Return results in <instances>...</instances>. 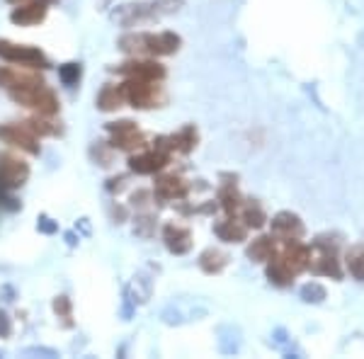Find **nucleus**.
I'll return each instance as SVG.
<instances>
[{
  "label": "nucleus",
  "instance_id": "nucleus-25",
  "mask_svg": "<svg viewBox=\"0 0 364 359\" xmlns=\"http://www.w3.org/2000/svg\"><path fill=\"white\" fill-rule=\"evenodd\" d=\"M238 216H240V221H243L248 228H262L267 223L265 209H262L257 202H248V199L243 202V207H240Z\"/></svg>",
  "mask_w": 364,
  "mask_h": 359
},
{
  "label": "nucleus",
  "instance_id": "nucleus-12",
  "mask_svg": "<svg viewBox=\"0 0 364 359\" xmlns=\"http://www.w3.org/2000/svg\"><path fill=\"white\" fill-rule=\"evenodd\" d=\"M46 80L37 73L34 68L20 70V68H10V66H0V87L5 92H20V90H29V87L44 85Z\"/></svg>",
  "mask_w": 364,
  "mask_h": 359
},
{
  "label": "nucleus",
  "instance_id": "nucleus-32",
  "mask_svg": "<svg viewBox=\"0 0 364 359\" xmlns=\"http://www.w3.org/2000/svg\"><path fill=\"white\" fill-rule=\"evenodd\" d=\"M124 187H127V175H119V178H112V180L107 182V190L112 192V194L114 192H122Z\"/></svg>",
  "mask_w": 364,
  "mask_h": 359
},
{
  "label": "nucleus",
  "instance_id": "nucleus-16",
  "mask_svg": "<svg viewBox=\"0 0 364 359\" xmlns=\"http://www.w3.org/2000/svg\"><path fill=\"white\" fill-rule=\"evenodd\" d=\"M192 231L180 223H166L163 226V243L173 255H187L192 250Z\"/></svg>",
  "mask_w": 364,
  "mask_h": 359
},
{
  "label": "nucleus",
  "instance_id": "nucleus-13",
  "mask_svg": "<svg viewBox=\"0 0 364 359\" xmlns=\"http://www.w3.org/2000/svg\"><path fill=\"white\" fill-rule=\"evenodd\" d=\"M197 141H199V132L195 124H187L182 127L180 132L170 134V136H158L156 139V149L166 151V153H182V156H187V153H192L197 149Z\"/></svg>",
  "mask_w": 364,
  "mask_h": 359
},
{
  "label": "nucleus",
  "instance_id": "nucleus-34",
  "mask_svg": "<svg viewBox=\"0 0 364 359\" xmlns=\"http://www.w3.org/2000/svg\"><path fill=\"white\" fill-rule=\"evenodd\" d=\"M49 219H46V216H42V221H39V228H42V231H46V233H51V231H56V226L54 223H46Z\"/></svg>",
  "mask_w": 364,
  "mask_h": 359
},
{
  "label": "nucleus",
  "instance_id": "nucleus-8",
  "mask_svg": "<svg viewBox=\"0 0 364 359\" xmlns=\"http://www.w3.org/2000/svg\"><path fill=\"white\" fill-rule=\"evenodd\" d=\"M29 180V163L13 153H0V197L5 192L20 190Z\"/></svg>",
  "mask_w": 364,
  "mask_h": 359
},
{
  "label": "nucleus",
  "instance_id": "nucleus-10",
  "mask_svg": "<svg viewBox=\"0 0 364 359\" xmlns=\"http://www.w3.org/2000/svg\"><path fill=\"white\" fill-rule=\"evenodd\" d=\"M122 78H139V80H166L168 70L163 63H158L156 58H146V56H132L129 61H124L122 66L114 68Z\"/></svg>",
  "mask_w": 364,
  "mask_h": 359
},
{
  "label": "nucleus",
  "instance_id": "nucleus-11",
  "mask_svg": "<svg viewBox=\"0 0 364 359\" xmlns=\"http://www.w3.org/2000/svg\"><path fill=\"white\" fill-rule=\"evenodd\" d=\"M170 163V153L161 149H141L129 156V170L136 175H158Z\"/></svg>",
  "mask_w": 364,
  "mask_h": 359
},
{
  "label": "nucleus",
  "instance_id": "nucleus-24",
  "mask_svg": "<svg viewBox=\"0 0 364 359\" xmlns=\"http://www.w3.org/2000/svg\"><path fill=\"white\" fill-rule=\"evenodd\" d=\"M25 127L39 139H42V136H56V134L61 132V127L54 122V117H44V114L29 117V119H25Z\"/></svg>",
  "mask_w": 364,
  "mask_h": 359
},
{
  "label": "nucleus",
  "instance_id": "nucleus-20",
  "mask_svg": "<svg viewBox=\"0 0 364 359\" xmlns=\"http://www.w3.org/2000/svg\"><path fill=\"white\" fill-rule=\"evenodd\" d=\"M228 260H231V257H228L224 250H219V248H207V250L202 252V255H199L197 264H199V269H202V272H207V274H219V272H224V269H226Z\"/></svg>",
  "mask_w": 364,
  "mask_h": 359
},
{
  "label": "nucleus",
  "instance_id": "nucleus-6",
  "mask_svg": "<svg viewBox=\"0 0 364 359\" xmlns=\"http://www.w3.org/2000/svg\"><path fill=\"white\" fill-rule=\"evenodd\" d=\"M10 97L15 100L17 105L32 109L34 114H44V117H56L61 112V100L49 85H37L29 87V90H20V92H10Z\"/></svg>",
  "mask_w": 364,
  "mask_h": 359
},
{
  "label": "nucleus",
  "instance_id": "nucleus-9",
  "mask_svg": "<svg viewBox=\"0 0 364 359\" xmlns=\"http://www.w3.org/2000/svg\"><path fill=\"white\" fill-rule=\"evenodd\" d=\"M0 141L13 149L29 153V156H39L42 146H39V136H34L32 132L25 127V122H8V124H0Z\"/></svg>",
  "mask_w": 364,
  "mask_h": 359
},
{
  "label": "nucleus",
  "instance_id": "nucleus-1",
  "mask_svg": "<svg viewBox=\"0 0 364 359\" xmlns=\"http://www.w3.org/2000/svg\"><path fill=\"white\" fill-rule=\"evenodd\" d=\"M119 49L129 56L161 58L180 51L182 37L175 32H127L119 37Z\"/></svg>",
  "mask_w": 364,
  "mask_h": 359
},
{
  "label": "nucleus",
  "instance_id": "nucleus-26",
  "mask_svg": "<svg viewBox=\"0 0 364 359\" xmlns=\"http://www.w3.org/2000/svg\"><path fill=\"white\" fill-rule=\"evenodd\" d=\"M345 269L355 277V279L364 282V245H352L345 252Z\"/></svg>",
  "mask_w": 364,
  "mask_h": 359
},
{
  "label": "nucleus",
  "instance_id": "nucleus-29",
  "mask_svg": "<svg viewBox=\"0 0 364 359\" xmlns=\"http://www.w3.org/2000/svg\"><path fill=\"white\" fill-rule=\"evenodd\" d=\"M54 314L61 318L63 326H73V306H70V299L68 296H56L54 299Z\"/></svg>",
  "mask_w": 364,
  "mask_h": 359
},
{
  "label": "nucleus",
  "instance_id": "nucleus-3",
  "mask_svg": "<svg viewBox=\"0 0 364 359\" xmlns=\"http://www.w3.org/2000/svg\"><path fill=\"white\" fill-rule=\"evenodd\" d=\"M122 95L124 102L132 105L134 109H156L166 105V90H163L161 80H139V78H124Z\"/></svg>",
  "mask_w": 364,
  "mask_h": 359
},
{
  "label": "nucleus",
  "instance_id": "nucleus-27",
  "mask_svg": "<svg viewBox=\"0 0 364 359\" xmlns=\"http://www.w3.org/2000/svg\"><path fill=\"white\" fill-rule=\"evenodd\" d=\"M80 75H83V68H80V63H75V61L58 66V78H61V83H63V85H68V87L78 85Z\"/></svg>",
  "mask_w": 364,
  "mask_h": 359
},
{
  "label": "nucleus",
  "instance_id": "nucleus-18",
  "mask_svg": "<svg viewBox=\"0 0 364 359\" xmlns=\"http://www.w3.org/2000/svg\"><path fill=\"white\" fill-rule=\"evenodd\" d=\"M248 231L250 228L240 221V216H226L224 221L214 223V233L219 235V240L224 243H243L248 238Z\"/></svg>",
  "mask_w": 364,
  "mask_h": 359
},
{
  "label": "nucleus",
  "instance_id": "nucleus-21",
  "mask_svg": "<svg viewBox=\"0 0 364 359\" xmlns=\"http://www.w3.org/2000/svg\"><path fill=\"white\" fill-rule=\"evenodd\" d=\"M219 202H221V209L226 211L228 216H238L240 207H243V194L238 192L236 182H226L224 187L219 190Z\"/></svg>",
  "mask_w": 364,
  "mask_h": 359
},
{
  "label": "nucleus",
  "instance_id": "nucleus-17",
  "mask_svg": "<svg viewBox=\"0 0 364 359\" xmlns=\"http://www.w3.org/2000/svg\"><path fill=\"white\" fill-rule=\"evenodd\" d=\"M46 15H49L46 3H25L15 5V10L10 13V22L17 27H37L46 20Z\"/></svg>",
  "mask_w": 364,
  "mask_h": 359
},
{
  "label": "nucleus",
  "instance_id": "nucleus-35",
  "mask_svg": "<svg viewBox=\"0 0 364 359\" xmlns=\"http://www.w3.org/2000/svg\"><path fill=\"white\" fill-rule=\"evenodd\" d=\"M109 3H112V0H97L100 10H105V8H107V5H109Z\"/></svg>",
  "mask_w": 364,
  "mask_h": 359
},
{
  "label": "nucleus",
  "instance_id": "nucleus-14",
  "mask_svg": "<svg viewBox=\"0 0 364 359\" xmlns=\"http://www.w3.org/2000/svg\"><path fill=\"white\" fill-rule=\"evenodd\" d=\"M269 226H272V235L277 238V243L301 240L304 231H306V228H304V221L299 219L296 214H291V211H279V214L269 221Z\"/></svg>",
  "mask_w": 364,
  "mask_h": 359
},
{
  "label": "nucleus",
  "instance_id": "nucleus-28",
  "mask_svg": "<svg viewBox=\"0 0 364 359\" xmlns=\"http://www.w3.org/2000/svg\"><path fill=\"white\" fill-rule=\"evenodd\" d=\"M301 299L306 304H321L326 299V286L318 282H309L306 286H301Z\"/></svg>",
  "mask_w": 364,
  "mask_h": 359
},
{
  "label": "nucleus",
  "instance_id": "nucleus-4",
  "mask_svg": "<svg viewBox=\"0 0 364 359\" xmlns=\"http://www.w3.org/2000/svg\"><path fill=\"white\" fill-rule=\"evenodd\" d=\"M0 58L13 63V66L34 68V70H46L51 66L49 56H46L39 46L17 44V42H10V39H0Z\"/></svg>",
  "mask_w": 364,
  "mask_h": 359
},
{
  "label": "nucleus",
  "instance_id": "nucleus-22",
  "mask_svg": "<svg viewBox=\"0 0 364 359\" xmlns=\"http://www.w3.org/2000/svg\"><path fill=\"white\" fill-rule=\"evenodd\" d=\"M95 105H97L100 112H117V109L122 107V105H124V95H122V87L107 83V85L102 87V90H100Z\"/></svg>",
  "mask_w": 364,
  "mask_h": 359
},
{
  "label": "nucleus",
  "instance_id": "nucleus-5",
  "mask_svg": "<svg viewBox=\"0 0 364 359\" xmlns=\"http://www.w3.org/2000/svg\"><path fill=\"white\" fill-rule=\"evenodd\" d=\"M309 269L314 274L340 279V277H343V264H340L338 245L336 243L331 245L323 235L316 238L314 245L309 248Z\"/></svg>",
  "mask_w": 364,
  "mask_h": 359
},
{
  "label": "nucleus",
  "instance_id": "nucleus-31",
  "mask_svg": "<svg viewBox=\"0 0 364 359\" xmlns=\"http://www.w3.org/2000/svg\"><path fill=\"white\" fill-rule=\"evenodd\" d=\"M13 335V321L5 311H0V338H10Z\"/></svg>",
  "mask_w": 364,
  "mask_h": 359
},
{
  "label": "nucleus",
  "instance_id": "nucleus-30",
  "mask_svg": "<svg viewBox=\"0 0 364 359\" xmlns=\"http://www.w3.org/2000/svg\"><path fill=\"white\" fill-rule=\"evenodd\" d=\"M151 199H154V192H149V190H139V192L132 197V204H134V207H136V209H149Z\"/></svg>",
  "mask_w": 364,
  "mask_h": 359
},
{
  "label": "nucleus",
  "instance_id": "nucleus-33",
  "mask_svg": "<svg viewBox=\"0 0 364 359\" xmlns=\"http://www.w3.org/2000/svg\"><path fill=\"white\" fill-rule=\"evenodd\" d=\"M10 5H25V3H46V5H54L56 0H8Z\"/></svg>",
  "mask_w": 364,
  "mask_h": 359
},
{
  "label": "nucleus",
  "instance_id": "nucleus-19",
  "mask_svg": "<svg viewBox=\"0 0 364 359\" xmlns=\"http://www.w3.org/2000/svg\"><path fill=\"white\" fill-rule=\"evenodd\" d=\"M277 250H279L277 238L269 233V235H257V238L248 245L245 255H248L252 262H267V260H272V257L277 255Z\"/></svg>",
  "mask_w": 364,
  "mask_h": 359
},
{
  "label": "nucleus",
  "instance_id": "nucleus-2",
  "mask_svg": "<svg viewBox=\"0 0 364 359\" xmlns=\"http://www.w3.org/2000/svg\"><path fill=\"white\" fill-rule=\"evenodd\" d=\"M182 0H149V3H127L112 13V20L119 27L134 29L141 25H151V22L161 20L175 10H180Z\"/></svg>",
  "mask_w": 364,
  "mask_h": 359
},
{
  "label": "nucleus",
  "instance_id": "nucleus-23",
  "mask_svg": "<svg viewBox=\"0 0 364 359\" xmlns=\"http://www.w3.org/2000/svg\"><path fill=\"white\" fill-rule=\"evenodd\" d=\"M267 279L272 282L274 286H291L296 279V274L291 272L277 255H274L272 260H267Z\"/></svg>",
  "mask_w": 364,
  "mask_h": 359
},
{
  "label": "nucleus",
  "instance_id": "nucleus-15",
  "mask_svg": "<svg viewBox=\"0 0 364 359\" xmlns=\"http://www.w3.org/2000/svg\"><path fill=\"white\" fill-rule=\"evenodd\" d=\"M190 192V185L180 178V175L170 173V175H158L156 185H154V194L161 202H180V199L187 197Z\"/></svg>",
  "mask_w": 364,
  "mask_h": 359
},
{
  "label": "nucleus",
  "instance_id": "nucleus-7",
  "mask_svg": "<svg viewBox=\"0 0 364 359\" xmlns=\"http://www.w3.org/2000/svg\"><path fill=\"white\" fill-rule=\"evenodd\" d=\"M105 129H107V134H109L107 144L112 146L114 151H124L132 156V153L146 149V136H144V132L136 127V122H132V119L107 122Z\"/></svg>",
  "mask_w": 364,
  "mask_h": 359
}]
</instances>
